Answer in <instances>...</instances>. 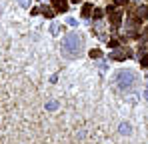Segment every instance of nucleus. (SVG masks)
Returning a JSON list of instances; mask_svg holds the SVG:
<instances>
[{"mask_svg": "<svg viewBox=\"0 0 148 144\" xmlns=\"http://www.w3.org/2000/svg\"><path fill=\"white\" fill-rule=\"evenodd\" d=\"M46 108H48V110H56V108H58V104H56V102H48V104H46Z\"/></svg>", "mask_w": 148, "mask_h": 144, "instance_id": "nucleus-9", "label": "nucleus"}, {"mask_svg": "<svg viewBox=\"0 0 148 144\" xmlns=\"http://www.w3.org/2000/svg\"><path fill=\"white\" fill-rule=\"evenodd\" d=\"M100 56V50H92V52H90V58H98Z\"/></svg>", "mask_w": 148, "mask_h": 144, "instance_id": "nucleus-13", "label": "nucleus"}, {"mask_svg": "<svg viewBox=\"0 0 148 144\" xmlns=\"http://www.w3.org/2000/svg\"><path fill=\"white\" fill-rule=\"evenodd\" d=\"M130 56V50H118V52H114L110 58H114V60H124V58H128Z\"/></svg>", "mask_w": 148, "mask_h": 144, "instance_id": "nucleus-5", "label": "nucleus"}, {"mask_svg": "<svg viewBox=\"0 0 148 144\" xmlns=\"http://www.w3.org/2000/svg\"><path fill=\"white\" fill-rule=\"evenodd\" d=\"M136 16H138V18H148V6H140V8L136 10Z\"/></svg>", "mask_w": 148, "mask_h": 144, "instance_id": "nucleus-6", "label": "nucleus"}, {"mask_svg": "<svg viewBox=\"0 0 148 144\" xmlns=\"http://www.w3.org/2000/svg\"><path fill=\"white\" fill-rule=\"evenodd\" d=\"M144 98H146V100H148V90H146V92H144Z\"/></svg>", "mask_w": 148, "mask_h": 144, "instance_id": "nucleus-17", "label": "nucleus"}, {"mask_svg": "<svg viewBox=\"0 0 148 144\" xmlns=\"http://www.w3.org/2000/svg\"><path fill=\"white\" fill-rule=\"evenodd\" d=\"M102 16V10L100 8H94V18H100Z\"/></svg>", "mask_w": 148, "mask_h": 144, "instance_id": "nucleus-14", "label": "nucleus"}, {"mask_svg": "<svg viewBox=\"0 0 148 144\" xmlns=\"http://www.w3.org/2000/svg\"><path fill=\"white\" fill-rule=\"evenodd\" d=\"M146 36H148V28H146Z\"/></svg>", "mask_w": 148, "mask_h": 144, "instance_id": "nucleus-18", "label": "nucleus"}, {"mask_svg": "<svg viewBox=\"0 0 148 144\" xmlns=\"http://www.w3.org/2000/svg\"><path fill=\"white\" fill-rule=\"evenodd\" d=\"M108 46H110V48H118V40H114V38H112V40L108 42Z\"/></svg>", "mask_w": 148, "mask_h": 144, "instance_id": "nucleus-11", "label": "nucleus"}, {"mask_svg": "<svg viewBox=\"0 0 148 144\" xmlns=\"http://www.w3.org/2000/svg\"><path fill=\"white\" fill-rule=\"evenodd\" d=\"M120 132H122V134H130V132H132L130 124H120Z\"/></svg>", "mask_w": 148, "mask_h": 144, "instance_id": "nucleus-8", "label": "nucleus"}, {"mask_svg": "<svg viewBox=\"0 0 148 144\" xmlns=\"http://www.w3.org/2000/svg\"><path fill=\"white\" fill-rule=\"evenodd\" d=\"M136 74L132 70H120L118 72V76H116V82H118V86L122 88V90H130L134 84H136Z\"/></svg>", "mask_w": 148, "mask_h": 144, "instance_id": "nucleus-2", "label": "nucleus"}, {"mask_svg": "<svg viewBox=\"0 0 148 144\" xmlns=\"http://www.w3.org/2000/svg\"><path fill=\"white\" fill-rule=\"evenodd\" d=\"M80 50H82V38H80V34L78 32L66 34L64 40H62V56L68 58V60H74L80 54Z\"/></svg>", "mask_w": 148, "mask_h": 144, "instance_id": "nucleus-1", "label": "nucleus"}, {"mask_svg": "<svg viewBox=\"0 0 148 144\" xmlns=\"http://www.w3.org/2000/svg\"><path fill=\"white\" fill-rule=\"evenodd\" d=\"M20 4H22V6H28V0H20Z\"/></svg>", "mask_w": 148, "mask_h": 144, "instance_id": "nucleus-16", "label": "nucleus"}, {"mask_svg": "<svg viewBox=\"0 0 148 144\" xmlns=\"http://www.w3.org/2000/svg\"><path fill=\"white\" fill-rule=\"evenodd\" d=\"M140 64H142V66H148V54H144V56L140 58Z\"/></svg>", "mask_w": 148, "mask_h": 144, "instance_id": "nucleus-10", "label": "nucleus"}, {"mask_svg": "<svg viewBox=\"0 0 148 144\" xmlns=\"http://www.w3.org/2000/svg\"><path fill=\"white\" fill-rule=\"evenodd\" d=\"M90 12H92V6L90 4H84L82 6V16H90Z\"/></svg>", "mask_w": 148, "mask_h": 144, "instance_id": "nucleus-7", "label": "nucleus"}, {"mask_svg": "<svg viewBox=\"0 0 148 144\" xmlns=\"http://www.w3.org/2000/svg\"><path fill=\"white\" fill-rule=\"evenodd\" d=\"M52 4H54V8L60 10V12L68 10V2H66V0H52Z\"/></svg>", "mask_w": 148, "mask_h": 144, "instance_id": "nucleus-4", "label": "nucleus"}, {"mask_svg": "<svg viewBox=\"0 0 148 144\" xmlns=\"http://www.w3.org/2000/svg\"><path fill=\"white\" fill-rule=\"evenodd\" d=\"M44 14H46L48 18H52V16H54V10H50V8H44Z\"/></svg>", "mask_w": 148, "mask_h": 144, "instance_id": "nucleus-12", "label": "nucleus"}, {"mask_svg": "<svg viewBox=\"0 0 148 144\" xmlns=\"http://www.w3.org/2000/svg\"><path fill=\"white\" fill-rule=\"evenodd\" d=\"M114 4H116V6H124V4H128V0H116Z\"/></svg>", "mask_w": 148, "mask_h": 144, "instance_id": "nucleus-15", "label": "nucleus"}, {"mask_svg": "<svg viewBox=\"0 0 148 144\" xmlns=\"http://www.w3.org/2000/svg\"><path fill=\"white\" fill-rule=\"evenodd\" d=\"M108 16H110V22L112 26H120V20H122V12L120 10H114V8H108Z\"/></svg>", "mask_w": 148, "mask_h": 144, "instance_id": "nucleus-3", "label": "nucleus"}]
</instances>
